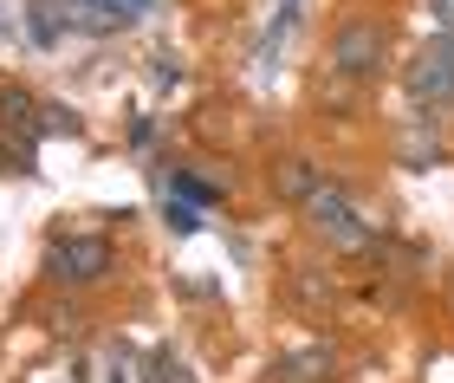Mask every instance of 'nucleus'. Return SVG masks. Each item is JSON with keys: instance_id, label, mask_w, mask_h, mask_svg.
I'll use <instances>...</instances> for the list:
<instances>
[{"instance_id": "1", "label": "nucleus", "mask_w": 454, "mask_h": 383, "mask_svg": "<svg viewBox=\"0 0 454 383\" xmlns=\"http://www.w3.org/2000/svg\"><path fill=\"white\" fill-rule=\"evenodd\" d=\"M332 72L338 78H377L383 59H389V27L383 20H344V27L332 33Z\"/></svg>"}, {"instance_id": "2", "label": "nucleus", "mask_w": 454, "mask_h": 383, "mask_svg": "<svg viewBox=\"0 0 454 383\" xmlns=\"http://www.w3.org/2000/svg\"><path fill=\"white\" fill-rule=\"evenodd\" d=\"M105 273H111V240L105 234H66V240H52L46 279H59V286H98Z\"/></svg>"}, {"instance_id": "3", "label": "nucleus", "mask_w": 454, "mask_h": 383, "mask_svg": "<svg viewBox=\"0 0 454 383\" xmlns=\"http://www.w3.org/2000/svg\"><path fill=\"white\" fill-rule=\"evenodd\" d=\"M409 98L416 105H454V33H435L422 59L409 66Z\"/></svg>"}, {"instance_id": "4", "label": "nucleus", "mask_w": 454, "mask_h": 383, "mask_svg": "<svg viewBox=\"0 0 454 383\" xmlns=\"http://www.w3.org/2000/svg\"><path fill=\"white\" fill-rule=\"evenodd\" d=\"M305 215H312V228L332 240V247H344V254H357V247H370V228H364V215L350 208L344 195H332V189H312L305 195Z\"/></svg>"}, {"instance_id": "5", "label": "nucleus", "mask_w": 454, "mask_h": 383, "mask_svg": "<svg viewBox=\"0 0 454 383\" xmlns=\"http://www.w3.org/2000/svg\"><path fill=\"white\" fill-rule=\"evenodd\" d=\"M332 371H338L332 345H305V351H293V357H279V364H273V383H325Z\"/></svg>"}, {"instance_id": "6", "label": "nucleus", "mask_w": 454, "mask_h": 383, "mask_svg": "<svg viewBox=\"0 0 454 383\" xmlns=\"http://www.w3.org/2000/svg\"><path fill=\"white\" fill-rule=\"evenodd\" d=\"M273 189H286V195H299V201H305V195L325 189V183H318V169L305 163V156H293V163H279V169H273Z\"/></svg>"}, {"instance_id": "7", "label": "nucleus", "mask_w": 454, "mask_h": 383, "mask_svg": "<svg viewBox=\"0 0 454 383\" xmlns=\"http://www.w3.org/2000/svg\"><path fill=\"white\" fill-rule=\"evenodd\" d=\"M169 195L195 201V208H215V201H221V189H215V183H201L195 169H169Z\"/></svg>"}, {"instance_id": "8", "label": "nucleus", "mask_w": 454, "mask_h": 383, "mask_svg": "<svg viewBox=\"0 0 454 383\" xmlns=\"http://www.w3.org/2000/svg\"><path fill=\"white\" fill-rule=\"evenodd\" d=\"M33 111H39V105H33L27 91H13V85L0 91V124H7V130H33Z\"/></svg>"}, {"instance_id": "9", "label": "nucleus", "mask_w": 454, "mask_h": 383, "mask_svg": "<svg viewBox=\"0 0 454 383\" xmlns=\"http://www.w3.org/2000/svg\"><path fill=\"white\" fill-rule=\"evenodd\" d=\"M162 221H169V234H195V228H201V208H195V201H176V195H169Z\"/></svg>"}, {"instance_id": "10", "label": "nucleus", "mask_w": 454, "mask_h": 383, "mask_svg": "<svg viewBox=\"0 0 454 383\" xmlns=\"http://www.w3.org/2000/svg\"><path fill=\"white\" fill-rule=\"evenodd\" d=\"M98 13H111V20H143L150 13V0H91Z\"/></svg>"}, {"instance_id": "11", "label": "nucleus", "mask_w": 454, "mask_h": 383, "mask_svg": "<svg viewBox=\"0 0 454 383\" xmlns=\"http://www.w3.org/2000/svg\"><path fill=\"white\" fill-rule=\"evenodd\" d=\"M46 130H78V117L66 105H46Z\"/></svg>"}, {"instance_id": "12", "label": "nucleus", "mask_w": 454, "mask_h": 383, "mask_svg": "<svg viewBox=\"0 0 454 383\" xmlns=\"http://www.w3.org/2000/svg\"><path fill=\"white\" fill-rule=\"evenodd\" d=\"M156 85H182V59H156Z\"/></svg>"}, {"instance_id": "13", "label": "nucleus", "mask_w": 454, "mask_h": 383, "mask_svg": "<svg viewBox=\"0 0 454 383\" xmlns=\"http://www.w3.org/2000/svg\"><path fill=\"white\" fill-rule=\"evenodd\" d=\"M435 27H442V33H454V0H435Z\"/></svg>"}, {"instance_id": "14", "label": "nucleus", "mask_w": 454, "mask_h": 383, "mask_svg": "<svg viewBox=\"0 0 454 383\" xmlns=\"http://www.w3.org/2000/svg\"><path fill=\"white\" fill-rule=\"evenodd\" d=\"M111 383H130V371H123V364H117V371H111Z\"/></svg>"}]
</instances>
